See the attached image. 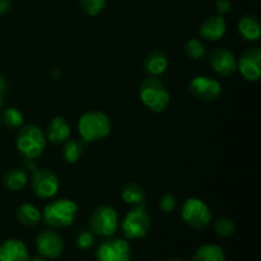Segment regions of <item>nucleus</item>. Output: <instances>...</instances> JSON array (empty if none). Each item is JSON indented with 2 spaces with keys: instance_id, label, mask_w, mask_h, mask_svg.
I'll use <instances>...</instances> for the list:
<instances>
[{
  "instance_id": "72a5a7b5",
  "label": "nucleus",
  "mask_w": 261,
  "mask_h": 261,
  "mask_svg": "<svg viewBox=\"0 0 261 261\" xmlns=\"http://www.w3.org/2000/svg\"><path fill=\"white\" fill-rule=\"evenodd\" d=\"M30 261H46V259L43 256H36L33 259H30Z\"/></svg>"
},
{
  "instance_id": "dca6fc26",
  "label": "nucleus",
  "mask_w": 261,
  "mask_h": 261,
  "mask_svg": "<svg viewBox=\"0 0 261 261\" xmlns=\"http://www.w3.org/2000/svg\"><path fill=\"white\" fill-rule=\"evenodd\" d=\"M226 28L227 24L223 15L217 14L206 18L201 23L200 28H199V33H200L201 37L208 41H218L226 33Z\"/></svg>"
},
{
  "instance_id": "412c9836",
  "label": "nucleus",
  "mask_w": 261,
  "mask_h": 261,
  "mask_svg": "<svg viewBox=\"0 0 261 261\" xmlns=\"http://www.w3.org/2000/svg\"><path fill=\"white\" fill-rule=\"evenodd\" d=\"M121 199L129 205H140L145 199V191L139 184L126 182L121 189Z\"/></svg>"
},
{
  "instance_id": "7ed1b4c3",
  "label": "nucleus",
  "mask_w": 261,
  "mask_h": 261,
  "mask_svg": "<svg viewBox=\"0 0 261 261\" xmlns=\"http://www.w3.org/2000/svg\"><path fill=\"white\" fill-rule=\"evenodd\" d=\"M139 98L147 109L161 114L166 111L170 105L171 96L158 76H148L139 86Z\"/></svg>"
},
{
  "instance_id": "423d86ee",
  "label": "nucleus",
  "mask_w": 261,
  "mask_h": 261,
  "mask_svg": "<svg viewBox=\"0 0 261 261\" xmlns=\"http://www.w3.org/2000/svg\"><path fill=\"white\" fill-rule=\"evenodd\" d=\"M89 227L94 236L110 237L119 228V213L111 205H101L94 209L89 218Z\"/></svg>"
},
{
  "instance_id": "a211bd4d",
  "label": "nucleus",
  "mask_w": 261,
  "mask_h": 261,
  "mask_svg": "<svg viewBox=\"0 0 261 261\" xmlns=\"http://www.w3.org/2000/svg\"><path fill=\"white\" fill-rule=\"evenodd\" d=\"M168 58L163 51L155 50L148 54L144 60V70L150 76H160L167 70Z\"/></svg>"
},
{
  "instance_id": "7c9ffc66",
  "label": "nucleus",
  "mask_w": 261,
  "mask_h": 261,
  "mask_svg": "<svg viewBox=\"0 0 261 261\" xmlns=\"http://www.w3.org/2000/svg\"><path fill=\"white\" fill-rule=\"evenodd\" d=\"M7 89H8L7 79H5L3 75H0V107L3 106V97H4L5 93H7Z\"/></svg>"
},
{
  "instance_id": "aec40b11",
  "label": "nucleus",
  "mask_w": 261,
  "mask_h": 261,
  "mask_svg": "<svg viewBox=\"0 0 261 261\" xmlns=\"http://www.w3.org/2000/svg\"><path fill=\"white\" fill-rule=\"evenodd\" d=\"M28 181L27 171L24 168H12L3 177V185L9 191H20L25 188Z\"/></svg>"
},
{
  "instance_id": "1a4fd4ad",
  "label": "nucleus",
  "mask_w": 261,
  "mask_h": 261,
  "mask_svg": "<svg viewBox=\"0 0 261 261\" xmlns=\"http://www.w3.org/2000/svg\"><path fill=\"white\" fill-rule=\"evenodd\" d=\"M33 194L40 199H51L58 194L60 184L53 171L47 168H36L31 178Z\"/></svg>"
},
{
  "instance_id": "c756f323",
  "label": "nucleus",
  "mask_w": 261,
  "mask_h": 261,
  "mask_svg": "<svg viewBox=\"0 0 261 261\" xmlns=\"http://www.w3.org/2000/svg\"><path fill=\"white\" fill-rule=\"evenodd\" d=\"M231 8H232L231 0H217L216 9H217V13H218L219 15L227 14V13L231 10Z\"/></svg>"
},
{
  "instance_id": "6e6552de",
  "label": "nucleus",
  "mask_w": 261,
  "mask_h": 261,
  "mask_svg": "<svg viewBox=\"0 0 261 261\" xmlns=\"http://www.w3.org/2000/svg\"><path fill=\"white\" fill-rule=\"evenodd\" d=\"M97 261H132V249L126 240L105 237L96 250Z\"/></svg>"
},
{
  "instance_id": "f257e3e1",
  "label": "nucleus",
  "mask_w": 261,
  "mask_h": 261,
  "mask_svg": "<svg viewBox=\"0 0 261 261\" xmlns=\"http://www.w3.org/2000/svg\"><path fill=\"white\" fill-rule=\"evenodd\" d=\"M78 214V205L70 199H56L45 205L42 221L54 229L66 228L74 223Z\"/></svg>"
},
{
  "instance_id": "f704fd0d",
  "label": "nucleus",
  "mask_w": 261,
  "mask_h": 261,
  "mask_svg": "<svg viewBox=\"0 0 261 261\" xmlns=\"http://www.w3.org/2000/svg\"><path fill=\"white\" fill-rule=\"evenodd\" d=\"M167 261H185V260L178 259V257H173V259H170V260H167Z\"/></svg>"
},
{
  "instance_id": "ddd939ff",
  "label": "nucleus",
  "mask_w": 261,
  "mask_h": 261,
  "mask_svg": "<svg viewBox=\"0 0 261 261\" xmlns=\"http://www.w3.org/2000/svg\"><path fill=\"white\" fill-rule=\"evenodd\" d=\"M209 63L213 70L222 76H231L237 70L236 56L226 47H218L212 51Z\"/></svg>"
},
{
  "instance_id": "c85d7f7f",
  "label": "nucleus",
  "mask_w": 261,
  "mask_h": 261,
  "mask_svg": "<svg viewBox=\"0 0 261 261\" xmlns=\"http://www.w3.org/2000/svg\"><path fill=\"white\" fill-rule=\"evenodd\" d=\"M94 244V234L91 231H82L78 234V239H76V245H78L79 249L87 250L89 247L93 246Z\"/></svg>"
},
{
  "instance_id": "9d476101",
  "label": "nucleus",
  "mask_w": 261,
  "mask_h": 261,
  "mask_svg": "<svg viewBox=\"0 0 261 261\" xmlns=\"http://www.w3.org/2000/svg\"><path fill=\"white\" fill-rule=\"evenodd\" d=\"M189 91L195 98L201 101H216L222 94V84L212 76L198 75L190 81Z\"/></svg>"
},
{
  "instance_id": "a878e982",
  "label": "nucleus",
  "mask_w": 261,
  "mask_h": 261,
  "mask_svg": "<svg viewBox=\"0 0 261 261\" xmlns=\"http://www.w3.org/2000/svg\"><path fill=\"white\" fill-rule=\"evenodd\" d=\"M214 229H216L217 234L227 239V237H231L234 234V232H236V224L229 218H219L214 223Z\"/></svg>"
},
{
  "instance_id": "2f4dec72",
  "label": "nucleus",
  "mask_w": 261,
  "mask_h": 261,
  "mask_svg": "<svg viewBox=\"0 0 261 261\" xmlns=\"http://www.w3.org/2000/svg\"><path fill=\"white\" fill-rule=\"evenodd\" d=\"M10 7H12L10 0H0V15L5 14L10 9Z\"/></svg>"
},
{
  "instance_id": "9b49d317",
  "label": "nucleus",
  "mask_w": 261,
  "mask_h": 261,
  "mask_svg": "<svg viewBox=\"0 0 261 261\" xmlns=\"http://www.w3.org/2000/svg\"><path fill=\"white\" fill-rule=\"evenodd\" d=\"M237 70L247 82H257L261 76V50L251 47L244 51L237 60Z\"/></svg>"
},
{
  "instance_id": "cd10ccee",
  "label": "nucleus",
  "mask_w": 261,
  "mask_h": 261,
  "mask_svg": "<svg viewBox=\"0 0 261 261\" xmlns=\"http://www.w3.org/2000/svg\"><path fill=\"white\" fill-rule=\"evenodd\" d=\"M176 206H177V199L173 194L167 193L160 199V209L163 213H172Z\"/></svg>"
},
{
  "instance_id": "39448f33",
  "label": "nucleus",
  "mask_w": 261,
  "mask_h": 261,
  "mask_svg": "<svg viewBox=\"0 0 261 261\" xmlns=\"http://www.w3.org/2000/svg\"><path fill=\"white\" fill-rule=\"evenodd\" d=\"M152 226V219L143 204L135 205L126 213L121 222V233L127 240H138L147 236Z\"/></svg>"
},
{
  "instance_id": "5701e85b",
  "label": "nucleus",
  "mask_w": 261,
  "mask_h": 261,
  "mask_svg": "<svg viewBox=\"0 0 261 261\" xmlns=\"http://www.w3.org/2000/svg\"><path fill=\"white\" fill-rule=\"evenodd\" d=\"M63 158L66 163H73L78 162L79 158L83 154V143L78 139H70L66 140L65 143H63Z\"/></svg>"
},
{
  "instance_id": "6ab92c4d",
  "label": "nucleus",
  "mask_w": 261,
  "mask_h": 261,
  "mask_svg": "<svg viewBox=\"0 0 261 261\" xmlns=\"http://www.w3.org/2000/svg\"><path fill=\"white\" fill-rule=\"evenodd\" d=\"M15 217H17V221L19 222L22 226L24 227H36L42 219V213L40 212V209L37 206H35L33 204L24 203L17 209V213H15Z\"/></svg>"
},
{
  "instance_id": "c9c22d12",
  "label": "nucleus",
  "mask_w": 261,
  "mask_h": 261,
  "mask_svg": "<svg viewBox=\"0 0 261 261\" xmlns=\"http://www.w3.org/2000/svg\"><path fill=\"white\" fill-rule=\"evenodd\" d=\"M0 124H2V119H0Z\"/></svg>"
},
{
  "instance_id": "20e7f679",
  "label": "nucleus",
  "mask_w": 261,
  "mask_h": 261,
  "mask_svg": "<svg viewBox=\"0 0 261 261\" xmlns=\"http://www.w3.org/2000/svg\"><path fill=\"white\" fill-rule=\"evenodd\" d=\"M45 132L35 124L23 125L17 134L15 145L20 154L28 160H36L43 153L46 147Z\"/></svg>"
},
{
  "instance_id": "f8f14e48",
  "label": "nucleus",
  "mask_w": 261,
  "mask_h": 261,
  "mask_svg": "<svg viewBox=\"0 0 261 261\" xmlns=\"http://www.w3.org/2000/svg\"><path fill=\"white\" fill-rule=\"evenodd\" d=\"M36 247L38 254L45 259H56L64 251L63 237L53 229H46L38 233L36 239Z\"/></svg>"
},
{
  "instance_id": "f03ea898",
  "label": "nucleus",
  "mask_w": 261,
  "mask_h": 261,
  "mask_svg": "<svg viewBox=\"0 0 261 261\" xmlns=\"http://www.w3.org/2000/svg\"><path fill=\"white\" fill-rule=\"evenodd\" d=\"M78 132L84 143H94L109 137L111 121L105 112H84L78 120Z\"/></svg>"
},
{
  "instance_id": "473e14b6",
  "label": "nucleus",
  "mask_w": 261,
  "mask_h": 261,
  "mask_svg": "<svg viewBox=\"0 0 261 261\" xmlns=\"http://www.w3.org/2000/svg\"><path fill=\"white\" fill-rule=\"evenodd\" d=\"M24 166L27 167V171H32V172L37 168L35 165H33V160H28V158H25Z\"/></svg>"
},
{
  "instance_id": "b1692460",
  "label": "nucleus",
  "mask_w": 261,
  "mask_h": 261,
  "mask_svg": "<svg viewBox=\"0 0 261 261\" xmlns=\"http://www.w3.org/2000/svg\"><path fill=\"white\" fill-rule=\"evenodd\" d=\"M2 122L10 130H19L24 125V116L17 107H8L0 116Z\"/></svg>"
},
{
  "instance_id": "2eb2a0df",
  "label": "nucleus",
  "mask_w": 261,
  "mask_h": 261,
  "mask_svg": "<svg viewBox=\"0 0 261 261\" xmlns=\"http://www.w3.org/2000/svg\"><path fill=\"white\" fill-rule=\"evenodd\" d=\"M71 134L70 125L64 117L55 116L46 127V140L51 144H63L69 139Z\"/></svg>"
},
{
  "instance_id": "4468645a",
  "label": "nucleus",
  "mask_w": 261,
  "mask_h": 261,
  "mask_svg": "<svg viewBox=\"0 0 261 261\" xmlns=\"http://www.w3.org/2000/svg\"><path fill=\"white\" fill-rule=\"evenodd\" d=\"M30 251L23 241L5 240L0 244V261H30Z\"/></svg>"
},
{
  "instance_id": "0eeeda50",
  "label": "nucleus",
  "mask_w": 261,
  "mask_h": 261,
  "mask_svg": "<svg viewBox=\"0 0 261 261\" xmlns=\"http://www.w3.org/2000/svg\"><path fill=\"white\" fill-rule=\"evenodd\" d=\"M181 218L190 228L200 231L212 221L209 206L199 198H189L184 201L181 208Z\"/></svg>"
},
{
  "instance_id": "393cba45",
  "label": "nucleus",
  "mask_w": 261,
  "mask_h": 261,
  "mask_svg": "<svg viewBox=\"0 0 261 261\" xmlns=\"http://www.w3.org/2000/svg\"><path fill=\"white\" fill-rule=\"evenodd\" d=\"M186 56L193 60H201L206 56V47L199 38H190L184 47Z\"/></svg>"
},
{
  "instance_id": "4be33fe9",
  "label": "nucleus",
  "mask_w": 261,
  "mask_h": 261,
  "mask_svg": "<svg viewBox=\"0 0 261 261\" xmlns=\"http://www.w3.org/2000/svg\"><path fill=\"white\" fill-rule=\"evenodd\" d=\"M193 261H226V255L218 245H203L195 251Z\"/></svg>"
},
{
  "instance_id": "f3484780",
  "label": "nucleus",
  "mask_w": 261,
  "mask_h": 261,
  "mask_svg": "<svg viewBox=\"0 0 261 261\" xmlns=\"http://www.w3.org/2000/svg\"><path fill=\"white\" fill-rule=\"evenodd\" d=\"M237 28H239L240 36L245 41H247V42H256V41H259L261 35V25L259 19L255 15H242L240 18Z\"/></svg>"
},
{
  "instance_id": "bb28decb",
  "label": "nucleus",
  "mask_w": 261,
  "mask_h": 261,
  "mask_svg": "<svg viewBox=\"0 0 261 261\" xmlns=\"http://www.w3.org/2000/svg\"><path fill=\"white\" fill-rule=\"evenodd\" d=\"M83 12L89 17H96L106 7V0H79Z\"/></svg>"
}]
</instances>
